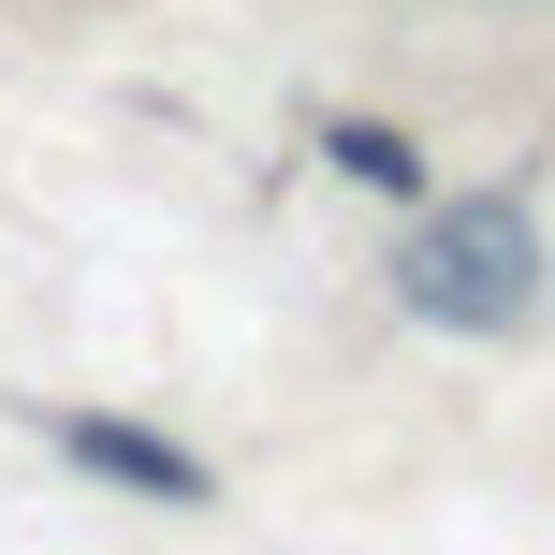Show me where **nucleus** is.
Here are the masks:
<instances>
[{"instance_id":"nucleus-1","label":"nucleus","mask_w":555,"mask_h":555,"mask_svg":"<svg viewBox=\"0 0 555 555\" xmlns=\"http://www.w3.org/2000/svg\"><path fill=\"white\" fill-rule=\"evenodd\" d=\"M541 220H527V191H468V205H424L410 220V249H395V307L410 322H439V336H512L541 307Z\"/></svg>"},{"instance_id":"nucleus-2","label":"nucleus","mask_w":555,"mask_h":555,"mask_svg":"<svg viewBox=\"0 0 555 555\" xmlns=\"http://www.w3.org/2000/svg\"><path fill=\"white\" fill-rule=\"evenodd\" d=\"M44 439L74 453L88 482L146 498V512H220V468H205L191 439H162V424H132V410H44Z\"/></svg>"},{"instance_id":"nucleus-3","label":"nucleus","mask_w":555,"mask_h":555,"mask_svg":"<svg viewBox=\"0 0 555 555\" xmlns=\"http://www.w3.org/2000/svg\"><path fill=\"white\" fill-rule=\"evenodd\" d=\"M322 162L351 176V191H380V205H424V146L395 132V117H336V132H322Z\"/></svg>"}]
</instances>
